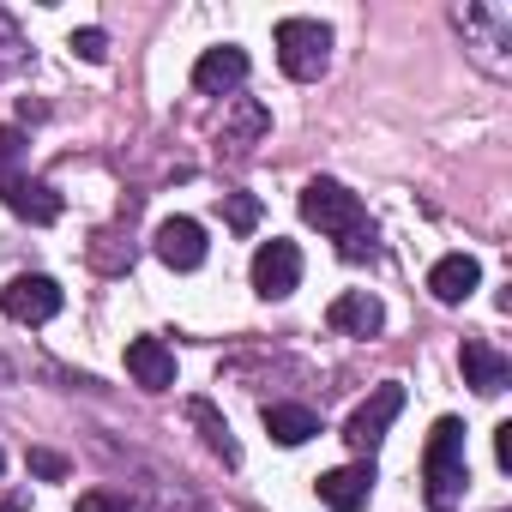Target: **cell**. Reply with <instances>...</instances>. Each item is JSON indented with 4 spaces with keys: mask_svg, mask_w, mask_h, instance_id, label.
<instances>
[{
    "mask_svg": "<svg viewBox=\"0 0 512 512\" xmlns=\"http://www.w3.org/2000/svg\"><path fill=\"white\" fill-rule=\"evenodd\" d=\"M302 217L338 241V253H344L350 266H356V260H374V223H368L362 199H356L344 181H332V175H314V181L302 187Z\"/></svg>",
    "mask_w": 512,
    "mask_h": 512,
    "instance_id": "1",
    "label": "cell"
},
{
    "mask_svg": "<svg viewBox=\"0 0 512 512\" xmlns=\"http://www.w3.org/2000/svg\"><path fill=\"white\" fill-rule=\"evenodd\" d=\"M422 482H428V506H434V512H452V506L464 500L470 458H464V422H458V416H440V422H434L428 452H422Z\"/></svg>",
    "mask_w": 512,
    "mask_h": 512,
    "instance_id": "2",
    "label": "cell"
},
{
    "mask_svg": "<svg viewBox=\"0 0 512 512\" xmlns=\"http://www.w3.org/2000/svg\"><path fill=\"white\" fill-rule=\"evenodd\" d=\"M326 61H332V31L320 25V19H284L278 25V67L290 73V79H320L326 73Z\"/></svg>",
    "mask_w": 512,
    "mask_h": 512,
    "instance_id": "3",
    "label": "cell"
},
{
    "mask_svg": "<svg viewBox=\"0 0 512 512\" xmlns=\"http://www.w3.org/2000/svg\"><path fill=\"white\" fill-rule=\"evenodd\" d=\"M0 308H7V320H19V326H49V320L67 308V296H61L55 278L25 272V278H13L7 290H0Z\"/></svg>",
    "mask_w": 512,
    "mask_h": 512,
    "instance_id": "4",
    "label": "cell"
},
{
    "mask_svg": "<svg viewBox=\"0 0 512 512\" xmlns=\"http://www.w3.org/2000/svg\"><path fill=\"white\" fill-rule=\"evenodd\" d=\"M398 410H404V386H398V380L374 386V398H368V404H356V416L344 422V440H350L356 452H368V458H374V446L386 440V428L398 422Z\"/></svg>",
    "mask_w": 512,
    "mask_h": 512,
    "instance_id": "5",
    "label": "cell"
},
{
    "mask_svg": "<svg viewBox=\"0 0 512 512\" xmlns=\"http://www.w3.org/2000/svg\"><path fill=\"white\" fill-rule=\"evenodd\" d=\"M302 284V247L296 241H260V253H253V290H260L266 302H284L290 290Z\"/></svg>",
    "mask_w": 512,
    "mask_h": 512,
    "instance_id": "6",
    "label": "cell"
},
{
    "mask_svg": "<svg viewBox=\"0 0 512 512\" xmlns=\"http://www.w3.org/2000/svg\"><path fill=\"white\" fill-rule=\"evenodd\" d=\"M151 247H157V260H163L169 272H199V266H205V229H199L193 217H163Z\"/></svg>",
    "mask_w": 512,
    "mask_h": 512,
    "instance_id": "7",
    "label": "cell"
},
{
    "mask_svg": "<svg viewBox=\"0 0 512 512\" xmlns=\"http://www.w3.org/2000/svg\"><path fill=\"white\" fill-rule=\"evenodd\" d=\"M0 199H7V211H13V217H31V223H55V217H61L55 187H49V181H37V175H25V169L0 175Z\"/></svg>",
    "mask_w": 512,
    "mask_h": 512,
    "instance_id": "8",
    "label": "cell"
},
{
    "mask_svg": "<svg viewBox=\"0 0 512 512\" xmlns=\"http://www.w3.org/2000/svg\"><path fill=\"white\" fill-rule=\"evenodd\" d=\"M368 494H374V458H362V464H338V470L320 476V500H326L332 512H362Z\"/></svg>",
    "mask_w": 512,
    "mask_h": 512,
    "instance_id": "9",
    "label": "cell"
},
{
    "mask_svg": "<svg viewBox=\"0 0 512 512\" xmlns=\"http://www.w3.org/2000/svg\"><path fill=\"white\" fill-rule=\"evenodd\" d=\"M241 79H247V49H235V43H217L193 61V91H205V97L235 91Z\"/></svg>",
    "mask_w": 512,
    "mask_h": 512,
    "instance_id": "10",
    "label": "cell"
},
{
    "mask_svg": "<svg viewBox=\"0 0 512 512\" xmlns=\"http://www.w3.org/2000/svg\"><path fill=\"white\" fill-rule=\"evenodd\" d=\"M326 326L344 332V338H374V332L386 326V308H380V296H368V290H344V296L326 308Z\"/></svg>",
    "mask_w": 512,
    "mask_h": 512,
    "instance_id": "11",
    "label": "cell"
},
{
    "mask_svg": "<svg viewBox=\"0 0 512 512\" xmlns=\"http://www.w3.org/2000/svg\"><path fill=\"white\" fill-rule=\"evenodd\" d=\"M127 374L145 386V392H169L175 386V350L163 338H133L127 344Z\"/></svg>",
    "mask_w": 512,
    "mask_h": 512,
    "instance_id": "12",
    "label": "cell"
},
{
    "mask_svg": "<svg viewBox=\"0 0 512 512\" xmlns=\"http://www.w3.org/2000/svg\"><path fill=\"white\" fill-rule=\"evenodd\" d=\"M458 362H464V380L482 392V398H494V392H506V380H512V362L494 350V344H482V338H464V350H458Z\"/></svg>",
    "mask_w": 512,
    "mask_h": 512,
    "instance_id": "13",
    "label": "cell"
},
{
    "mask_svg": "<svg viewBox=\"0 0 512 512\" xmlns=\"http://www.w3.org/2000/svg\"><path fill=\"white\" fill-rule=\"evenodd\" d=\"M476 284H482V266L470 260V253H446V260L428 272V290H434V302H464Z\"/></svg>",
    "mask_w": 512,
    "mask_h": 512,
    "instance_id": "14",
    "label": "cell"
},
{
    "mask_svg": "<svg viewBox=\"0 0 512 512\" xmlns=\"http://www.w3.org/2000/svg\"><path fill=\"white\" fill-rule=\"evenodd\" d=\"M266 434L278 446H308L320 434V416L308 404H266Z\"/></svg>",
    "mask_w": 512,
    "mask_h": 512,
    "instance_id": "15",
    "label": "cell"
},
{
    "mask_svg": "<svg viewBox=\"0 0 512 512\" xmlns=\"http://www.w3.org/2000/svg\"><path fill=\"white\" fill-rule=\"evenodd\" d=\"M187 416L205 428V446H211V452H223V464H235V458H241V452H235V440H229V422H217V410H211L205 398H193V404H187Z\"/></svg>",
    "mask_w": 512,
    "mask_h": 512,
    "instance_id": "16",
    "label": "cell"
},
{
    "mask_svg": "<svg viewBox=\"0 0 512 512\" xmlns=\"http://www.w3.org/2000/svg\"><path fill=\"white\" fill-rule=\"evenodd\" d=\"M223 217H229L235 235H253V229H260V199H253V193H223Z\"/></svg>",
    "mask_w": 512,
    "mask_h": 512,
    "instance_id": "17",
    "label": "cell"
},
{
    "mask_svg": "<svg viewBox=\"0 0 512 512\" xmlns=\"http://www.w3.org/2000/svg\"><path fill=\"white\" fill-rule=\"evenodd\" d=\"M73 55L91 61V67H103V61H109V37H103L97 25H85V31H73Z\"/></svg>",
    "mask_w": 512,
    "mask_h": 512,
    "instance_id": "18",
    "label": "cell"
},
{
    "mask_svg": "<svg viewBox=\"0 0 512 512\" xmlns=\"http://www.w3.org/2000/svg\"><path fill=\"white\" fill-rule=\"evenodd\" d=\"M79 512H145V506H139V500H121V494H97V488H91V494H79Z\"/></svg>",
    "mask_w": 512,
    "mask_h": 512,
    "instance_id": "19",
    "label": "cell"
},
{
    "mask_svg": "<svg viewBox=\"0 0 512 512\" xmlns=\"http://www.w3.org/2000/svg\"><path fill=\"white\" fill-rule=\"evenodd\" d=\"M31 470L49 476V482H61V476H67V458H61V452H31Z\"/></svg>",
    "mask_w": 512,
    "mask_h": 512,
    "instance_id": "20",
    "label": "cell"
},
{
    "mask_svg": "<svg viewBox=\"0 0 512 512\" xmlns=\"http://www.w3.org/2000/svg\"><path fill=\"white\" fill-rule=\"evenodd\" d=\"M494 458H500V470H512V422L494 428Z\"/></svg>",
    "mask_w": 512,
    "mask_h": 512,
    "instance_id": "21",
    "label": "cell"
},
{
    "mask_svg": "<svg viewBox=\"0 0 512 512\" xmlns=\"http://www.w3.org/2000/svg\"><path fill=\"white\" fill-rule=\"evenodd\" d=\"M0 470H7V452H0Z\"/></svg>",
    "mask_w": 512,
    "mask_h": 512,
    "instance_id": "22",
    "label": "cell"
}]
</instances>
